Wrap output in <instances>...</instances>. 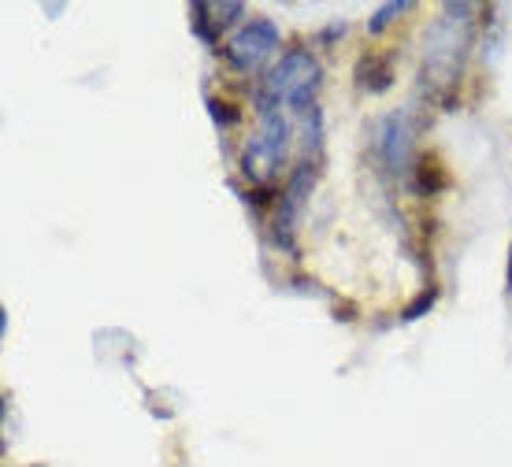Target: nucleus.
I'll return each mask as SVG.
<instances>
[{"instance_id":"f257e3e1","label":"nucleus","mask_w":512,"mask_h":467,"mask_svg":"<svg viewBox=\"0 0 512 467\" xmlns=\"http://www.w3.org/2000/svg\"><path fill=\"white\" fill-rule=\"evenodd\" d=\"M316 78H320L316 60H312L308 52H290V56L275 67V75L268 78V93L271 97H279V101L305 104L308 89L316 86Z\"/></svg>"},{"instance_id":"f03ea898","label":"nucleus","mask_w":512,"mask_h":467,"mask_svg":"<svg viewBox=\"0 0 512 467\" xmlns=\"http://www.w3.org/2000/svg\"><path fill=\"white\" fill-rule=\"evenodd\" d=\"M275 41H279V30L268 23V19H260L253 23L249 30H242L231 45V56L238 60V67H256L271 49H275Z\"/></svg>"}]
</instances>
